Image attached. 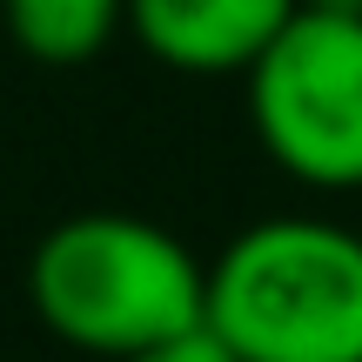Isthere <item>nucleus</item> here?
Listing matches in <instances>:
<instances>
[{
    "label": "nucleus",
    "instance_id": "5",
    "mask_svg": "<svg viewBox=\"0 0 362 362\" xmlns=\"http://www.w3.org/2000/svg\"><path fill=\"white\" fill-rule=\"evenodd\" d=\"M7 34L27 61L47 67H81L121 34L128 0H0Z\"/></svg>",
    "mask_w": 362,
    "mask_h": 362
},
{
    "label": "nucleus",
    "instance_id": "4",
    "mask_svg": "<svg viewBox=\"0 0 362 362\" xmlns=\"http://www.w3.org/2000/svg\"><path fill=\"white\" fill-rule=\"evenodd\" d=\"M302 0H128V27L161 67L248 74Z\"/></svg>",
    "mask_w": 362,
    "mask_h": 362
},
{
    "label": "nucleus",
    "instance_id": "6",
    "mask_svg": "<svg viewBox=\"0 0 362 362\" xmlns=\"http://www.w3.org/2000/svg\"><path fill=\"white\" fill-rule=\"evenodd\" d=\"M128 362H242V356H235V349H228V342H221L208 322H194V329H181V336L155 342V349L128 356Z\"/></svg>",
    "mask_w": 362,
    "mask_h": 362
},
{
    "label": "nucleus",
    "instance_id": "3",
    "mask_svg": "<svg viewBox=\"0 0 362 362\" xmlns=\"http://www.w3.org/2000/svg\"><path fill=\"white\" fill-rule=\"evenodd\" d=\"M248 115L275 168L362 188V7L302 0L248 67Z\"/></svg>",
    "mask_w": 362,
    "mask_h": 362
},
{
    "label": "nucleus",
    "instance_id": "1",
    "mask_svg": "<svg viewBox=\"0 0 362 362\" xmlns=\"http://www.w3.org/2000/svg\"><path fill=\"white\" fill-rule=\"evenodd\" d=\"M27 296L61 342L128 362L208 322V269L181 235L141 215H67L27 262Z\"/></svg>",
    "mask_w": 362,
    "mask_h": 362
},
{
    "label": "nucleus",
    "instance_id": "2",
    "mask_svg": "<svg viewBox=\"0 0 362 362\" xmlns=\"http://www.w3.org/2000/svg\"><path fill=\"white\" fill-rule=\"evenodd\" d=\"M208 329L242 362H362V235L322 215L242 228L208 262Z\"/></svg>",
    "mask_w": 362,
    "mask_h": 362
}]
</instances>
